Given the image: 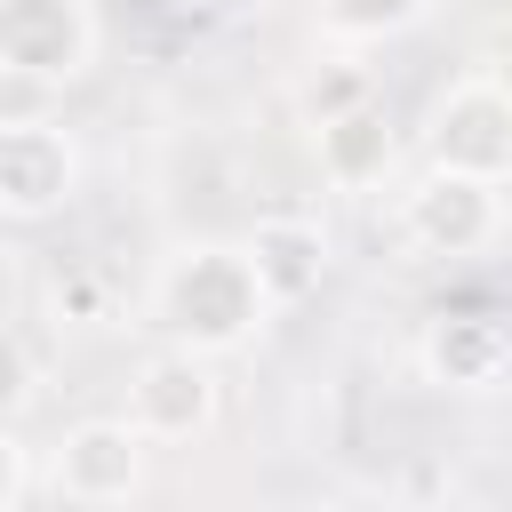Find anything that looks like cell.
I'll return each mask as SVG.
<instances>
[{"label":"cell","instance_id":"obj_1","mask_svg":"<svg viewBox=\"0 0 512 512\" xmlns=\"http://www.w3.org/2000/svg\"><path fill=\"white\" fill-rule=\"evenodd\" d=\"M152 320L168 328V344L224 360V352H248L272 328V296L256 288L240 240H184L152 272Z\"/></svg>","mask_w":512,"mask_h":512},{"label":"cell","instance_id":"obj_2","mask_svg":"<svg viewBox=\"0 0 512 512\" xmlns=\"http://www.w3.org/2000/svg\"><path fill=\"white\" fill-rule=\"evenodd\" d=\"M424 168H448V176H480V184H504L512 176V96L504 80L480 64V72H456L432 112H424Z\"/></svg>","mask_w":512,"mask_h":512},{"label":"cell","instance_id":"obj_3","mask_svg":"<svg viewBox=\"0 0 512 512\" xmlns=\"http://www.w3.org/2000/svg\"><path fill=\"white\" fill-rule=\"evenodd\" d=\"M96 0H0V80L72 88L96 64Z\"/></svg>","mask_w":512,"mask_h":512},{"label":"cell","instance_id":"obj_4","mask_svg":"<svg viewBox=\"0 0 512 512\" xmlns=\"http://www.w3.org/2000/svg\"><path fill=\"white\" fill-rule=\"evenodd\" d=\"M504 184H480V176H448V168H424L408 192H400V240L416 256H480L496 248L504 232Z\"/></svg>","mask_w":512,"mask_h":512},{"label":"cell","instance_id":"obj_5","mask_svg":"<svg viewBox=\"0 0 512 512\" xmlns=\"http://www.w3.org/2000/svg\"><path fill=\"white\" fill-rule=\"evenodd\" d=\"M80 192V144L48 112L0 120V224H48Z\"/></svg>","mask_w":512,"mask_h":512},{"label":"cell","instance_id":"obj_6","mask_svg":"<svg viewBox=\"0 0 512 512\" xmlns=\"http://www.w3.org/2000/svg\"><path fill=\"white\" fill-rule=\"evenodd\" d=\"M128 424L144 448H176V440H200L216 424V360L184 352V344H160L136 360L128 376Z\"/></svg>","mask_w":512,"mask_h":512},{"label":"cell","instance_id":"obj_7","mask_svg":"<svg viewBox=\"0 0 512 512\" xmlns=\"http://www.w3.org/2000/svg\"><path fill=\"white\" fill-rule=\"evenodd\" d=\"M48 488H56V504H80V512L128 504V496L144 488V440H136V424H128V416H88V424H72V432L56 440V456H48Z\"/></svg>","mask_w":512,"mask_h":512},{"label":"cell","instance_id":"obj_8","mask_svg":"<svg viewBox=\"0 0 512 512\" xmlns=\"http://www.w3.org/2000/svg\"><path fill=\"white\" fill-rule=\"evenodd\" d=\"M504 360H512V336H504V320L488 304H440L416 328V368L440 392H496Z\"/></svg>","mask_w":512,"mask_h":512},{"label":"cell","instance_id":"obj_9","mask_svg":"<svg viewBox=\"0 0 512 512\" xmlns=\"http://www.w3.org/2000/svg\"><path fill=\"white\" fill-rule=\"evenodd\" d=\"M240 256H248L256 288L272 296V312H280V304H304V296L328 280V264H336L320 216H264V224L240 240Z\"/></svg>","mask_w":512,"mask_h":512},{"label":"cell","instance_id":"obj_10","mask_svg":"<svg viewBox=\"0 0 512 512\" xmlns=\"http://www.w3.org/2000/svg\"><path fill=\"white\" fill-rule=\"evenodd\" d=\"M312 160H320V176H328L336 192H368V184L392 176L400 136H392V120H384V104L368 96V104H352V112H336V120L312 128Z\"/></svg>","mask_w":512,"mask_h":512},{"label":"cell","instance_id":"obj_11","mask_svg":"<svg viewBox=\"0 0 512 512\" xmlns=\"http://www.w3.org/2000/svg\"><path fill=\"white\" fill-rule=\"evenodd\" d=\"M312 16H320V32H336V40H400V32H416L424 16H432V0H312Z\"/></svg>","mask_w":512,"mask_h":512},{"label":"cell","instance_id":"obj_12","mask_svg":"<svg viewBox=\"0 0 512 512\" xmlns=\"http://www.w3.org/2000/svg\"><path fill=\"white\" fill-rule=\"evenodd\" d=\"M376 96V80H368V64H320L304 88H296V104H304V128H320V120H336V112H352V104H368Z\"/></svg>","mask_w":512,"mask_h":512},{"label":"cell","instance_id":"obj_13","mask_svg":"<svg viewBox=\"0 0 512 512\" xmlns=\"http://www.w3.org/2000/svg\"><path fill=\"white\" fill-rule=\"evenodd\" d=\"M32 400H40V368H32V352L0 328V424H16Z\"/></svg>","mask_w":512,"mask_h":512},{"label":"cell","instance_id":"obj_14","mask_svg":"<svg viewBox=\"0 0 512 512\" xmlns=\"http://www.w3.org/2000/svg\"><path fill=\"white\" fill-rule=\"evenodd\" d=\"M56 312L80 320V328H96V320H112V288H104L96 272H64V280H56Z\"/></svg>","mask_w":512,"mask_h":512},{"label":"cell","instance_id":"obj_15","mask_svg":"<svg viewBox=\"0 0 512 512\" xmlns=\"http://www.w3.org/2000/svg\"><path fill=\"white\" fill-rule=\"evenodd\" d=\"M24 488H32V456H24L16 424H0V512H16V504H24Z\"/></svg>","mask_w":512,"mask_h":512}]
</instances>
